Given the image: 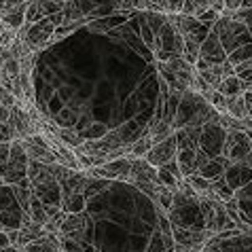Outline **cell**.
I'll return each instance as SVG.
<instances>
[{"label": "cell", "instance_id": "21", "mask_svg": "<svg viewBox=\"0 0 252 252\" xmlns=\"http://www.w3.org/2000/svg\"><path fill=\"white\" fill-rule=\"evenodd\" d=\"M197 74L201 76V81H204L210 89H219V87H220V83H222V79H225V74H222L220 64H212V66H208V68L204 70V72H197Z\"/></svg>", "mask_w": 252, "mask_h": 252}, {"label": "cell", "instance_id": "11", "mask_svg": "<svg viewBox=\"0 0 252 252\" xmlns=\"http://www.w3.org/2000/svg\"><path fill=\"white\" fill-rule=\"evenodd\" d=\"M127 183H149V185H159L157 178V167H153L146 159H129V178Z\"/></svg>", "mask_w": 252, "mask_h": 252}, {"label": "cell", "instance_id": "20", "mask_svg": "<svg viewBox=\"0 0 252 252\" xmlns=\"http://www.w3.org/2000/svg\"><path fill=\"white\" fill-rule=\"evenodd\" d=\"M83 210H85V195L83 193L62 195V212L64 214H79Z\"/></svg>", "mask_w": 252, "mask_h": 252}, {"label": "cell", "instance_id": "13", "mask_svg": "<svg viewBox=\"0 0 252 252\" xmlns=\"http://www.w3.org/2000/svg\"><path fill=\"white\" fill-rule=\"evenodd\" d=\"M32 53L19 58V87H22L24 100L28 104H34V83H32Z\"/></svg>", "mask_w": 252, "mask_h": 252}, {"label": "cell", "instance_id": "40", "mask_svg": "<svg viewBox=\"0 0 252 252\" xmlns=\"http://www.w3.org/2000/svg\"><path fill=\"white\" fill-rule=\"evenodd\" d=\"M9 121V108L0 106V123H6Z\"/></svg>", "mask_w": 252, "mask_h": 252}, {"label": "cell", "instance_id": "39", "mask_svg": "<svg viewBox=\"0 0 252 252\" xmlns=\"http://www.w3.org/2000/svg\"><path fill=\"white\" fill-rule=\"evenodd\" d=\"M244 102H246V108H248V115L252 117V94L248 92V89H246V92H244Z\"/></svg>", "mask_w": 252, "mask_h": 252}, {"label": "cell", "instance_id": "30", "mask_svg": "<svg viewBox=\"0 0 252 252\" xmlns=\"http://www.w3.org/2000/svg\"><path fill=\"white\" fill-rule=\"evenodd\" d=\"M210 9L208 6V0H185V4H183V15H199L201 11H206Z\"/></svg>", "mask_w": 252, "mask_h": 252}, {"label": "cell", "instance_id": "35", "mask_svg": "<svg viewBox=\"0 0 252 252\" xmlns=\"http://www.w3.org/2000/svg\"><path fill=\"white\" fill-rule=\"evenodd\" d=\"M161 4H163V13H183V4L185 0H159Z\"/></svg>", "mask_w": 252, "mask_h": 252}, {"label": "cell", "instance_id": "8", "mask_svg": "<svg viewBox=\"0 0 252 252\" xmlns=\"http://www.w3.org/2000/svg\"><path fill=\"white\" fill-rule=\"evenodd\" d=\"M204 248L214 252H252V235L250 233H237L233 237H212L208 240Z\"/></svg>", "mask_w": 252, "mask_h": 252}, {"label": "cell", "instance_id": "16", "mask_svg": "<svg viewBox=\"0 0 252 252\" xmlns=\"http://www.w3.org/2000/svg\"><path fill=\"white\" fill-rule=\"evenodd\" d=\"M30 2H19L17 6H11V9H6L2 15H0V22H2L6 28H11V30H22L26 26V9Z\"/></svg>", "mask_w": 252, "mask_h": 252}, {"label": "cell", "instance_id": "45", "mask_svg": "<svg viewBox=\"0 0 252 252\" xmlns=\"http://www.w3.org/2000/svg\"><path fill=\"white\" fill-rule=\"evenodd\" d=\"M204 252H214V250H208V248H204Z\"/></svg>", "mask_w": 252, "mask_h": 252}, {"label": "cell", "instance_id": "44", "mask_svg": "<svg viewBox=\"0 0 252 252\" xmlns=\"http://www.w3.org/2000/svg\"><path fill=\"white\" fill-rule=\"evenodd\" d=\"M248 92H250V94H252V83H250V87H248Z\"/></svg>", "mask_w": 252, "mask_h": 252}, {"label": "cell", "instance_id": "1", "mask_svg": "<svg viewBox=\"0 0 252 252\" xmlns=\"http://www.w3.org/2000/svg\"><path fill=\"white\" fill-rule=\"evenodd\" d=\"M28 153L22 140H13L9 149V159L0 165V178L4 185H19L28 178Z\"/></svg>", "mask_w": 252, "mask_h": 252}, {"label": "cell", "instance_id": "22", "mask_svg": "<svg viewBox=\"0 0 252 252\" xmlns=\"http://www.w3.org/2000/svg\"><path fill=\"white\" fill-rule=\"evenodd\" d=\"M149 134H151V129L144 131V134L140 136L134 144H129V157H127V159H144V157H146V153H149L151 146H153Z\"/></svg>", "mask_w": 252, "mask_h": 252}, {"label": "cell", "instance_id": "24", "mask_svg": "<svg viewBox=\"0 0 252 252\" xmlns=\"http://www.w3.org/2000/svg\"><path fill=\"white\" fill-rule=\"evenodd\" d=\"M227 115L233 117V119H246V117H250L248 108H246V102H244V95L227 97Z\"/></svg>", "mask_w": 252, "mask_h": 252}, {"label": "cell", "instance_id": "46", "mask_svg": "<svg viewBox=\"0 0 252 252\" xmlns=\"http://www.w3.org/2000/svg\"><path fill=\"white\" fill-rule=\"evenodd\" d=\"M2 185H4V183H2V178H0V187H2Z\"/></svg>", "mask_w": 252, "mask_h": 252}, {"label": "cell", "instance_id": "12", "mask_svg": "<svg viewBox=\"0 0 252 252\" xmlns=\"http://www.w3.org/2000/svg\"><path fill=\"white\" fill-rule=\"evenodd\" d=\"M199 58L208 60L210 64H222V62H227V53H225V49H222V45H220V38L216 36L212 30H210L206 40L201 43Z\"/></svg>", "mask_w": 252, "mask_h": 252}, {"label": "cell", "instance_id": "2", "mask_svg": "<svg viewBox=\"0 0 252 252\" xmlns=\"http://www.w3.org/2000/svg\"><path fill=\"white\" fill-rule=\"evenodd\" d=\"M55 28L58 26L53 24V19L45 17V19H40V22L32 24V26L26 24L17 34L24 38V43H26V47L30 49V51H36V49L47 47L49 43H51V36L55 32Z\"/></svg>", "mask_w": 252, "mask_h": 252}, {"label": "cell", "instance_id": "6", "mask_svg": "<svg viewBox=\"0 0 252 252\" xmlns=\"http://www.w3.org/2000/svg\"><path fill=\"white\" fill-rule=\"evenodd\" d=\"M87 178H102V180H127L129 178V159L121 157L115 161H108L104 165L89 167L85 172Z\"/></svg>", "mask_w": 252, "mask_h": 252}, {"label": "cell", "instance_id": "38", "mask_svg": "<svg viewBox=\"0 0 252 252\" xmlns=\"http://www.w3.org/2000/svg\"><path fill=\"white\" fill-rule=\"evenodd\" d=\"M161 167H163V170H167V172H170L174 178L183 180V172H180V167H178V161H176V159H172L170 163H165V165H161Z\"/></svg>", "mask_w": 252, "mask_h": 252}, {"label": "cell", "instance_id": "18", "mask_svg": "<svg viewBox=\"0 0 252 252\" xmlns=\"http://www.w3.org/2000/svg\"><path fill=\"white\" fill-rule=\"evenodd\" d=\"M19 252H62L60 248V240L51 233H47L38 240H34L30 244H26L24 248H19Z\"/></svg>", "mask_w": 252, "mask_h": 252}, {"label": "cell", "instance_id": "34", "mask_svg": "<svg viewBox=\"0 0 252 252\" xmlns=\"http://www.w3.org/2000/svg\"><path fill=\"white\" fill-rule=\"evenodd\" d=\"M0 106H4V108H13V106H17V100H15V95H13L9 89H4L2 85H0Z\"/></svg>", "mask_w": 252, "mask_h": 252}, {"label": "cell", "instance_id": "3", "mask_svg": "<svg viewBox=\"0 0 252 252\" xmlns=\"http://www.w3.org/2000/svg\"><path fill=\"white\" fill-rule=\"evenodd\" d=\"M227 129H222L219 123H206L201 127L199 136V153H204L208 159H219L222 157V149H225Z\"/></svg>", "mask_w": 252, "mask_h": 252}, {"label": "cell", "instance_id": "23", "mask_svg": "<svg viewBox=\"0 0 252 252\" xmlns=\"http://www.w3.org/2000/svg\"><path fill=\"white\" fill-rule=\"evenodd\" d=\"M55 136H58L60 142H64L68 149H79V146L85 142V140H83V136L76 134L72 127H58V134H55Z\"/></svg>", "mask_w": 252, "mask_h": 252}, {"label": "cell", "instance_id": "10", "mask_svg": "<svg viewBox=\"0 0 252 252\" xmlns=\"http://www.w3.org/2000/svg\"><path fill=\"white\" fill-rule=\"evenodd\" d=\"M176 153H178V142H176V134H172L167 140L159 144H153L151 151L146 153V161L153 165V167H161L165 163H170L172 159H176Z\"/></svg>", "mask_w": 252, "mask_h": 252}, {"label": "cell", "instance_id": "47", "mask_svg": "<svg viewBox=\"0 0 252 252\" xmlns=\"http://www.w3.org/2000/svg\"><path fill=\"white\" fill-rule=\"evenodd\" d=\"M13 252H17V250H13Z\"/></svg>", "mask_w": 252, "mask_h": 252}, {"label": "cell", "instance_id": "43", "mask_svg": "<svg viewBox=\"0 0 252 252\" xmlns=\"http://www.w3.org/2000/svg\"><path fill=\"white\" fill-rule=\"evenodd\" d=\"M0 231H4V227H2V222H0ZM4 233H6V231H4Z\"/></svg>", "mask_w": 252, "mask_h": 252}, {"label": "cell", "instance_id": "42", "mask_svg": "<svg viewBox=\"0 0 252 252\" xmlns=\"http://www.w3.org/2000/svg\"><path fill=\"white\" fill-rule=\"evenodd\" d=\"M2 30H4V24H2V22H0V32H2Z\"/></svg>", "mask_w": 252, "mask_h": 252}, {"label": "cell", "instance_id": "29", "mask_svg": "<svg viewBox=\"0 0 252 252\" xmlns=\"http://www.w3.org/2000/svg\"><path fill=\"white\" fill-rule=\"evenodd\" d=\"M227 60H229L233 66L242 64V62H250V60H252V45H244V47H240V49H235L233 53L227 55Z\"/></svg>", "mask_w": 252, "mask_h": 252}, {"label": "cell", "instance_id": "25", "mask_svg": "<svg viewBox=\"0 0 252 252\" xmlns=\"http://www.w3.org/2000/svg\"><path fill=\"white\" fill-rule=\"evenodd\" d=\"M28 214H30V219H32V222H36V225H40V227H45L49 220V216H47V210H45V206L40 204V201L34 197L32 195V199H30V210H28Z\"/></svg>", "mask_w": 252, "mask_h": 252}, {"label": "cell", "instance_id": "26", "mask_svg": "<svg viewBox=\"0 0 252 252\" xmlns=\"http://www.w3.org/2000/svg\"><path fill=\"white\" fill-rule=\"evenodd\" d=\"M212 195L219 201H222V204H225V201H229V199H233L235 197V191L233 189H231L227 183H225V178H216V180H212Z\"/></svg>", "mask_w": 252, "mask_h": 252}, {"label": "cell", "instance_id": "32", "mask_svg": "<svg viewBox=\"0 0 252 252\" xmlns=\"http://www.w3.org/2000/svg\"><path fill=\"white\" fill-rule=\"evenodd\" d=\"M235 68V76H240V79L244 83H252V66H250V62H242V64H237L233 66Z\"/></svg>", "mask_w": 252, "mask_h": 252}, {"label": "cell", "instance_id": "33", "mask_svg": "<svg viewBox=\"0 0 252 252\" xmlns=\"http://www.w3.org/2000/svg\"><path fill=\"white\" fill-rule=\"evenodd\" d=\"M15 38H17V30H11V28L4 26V30L0 32V47H2V49H9Z\"/></svg>", "mask_w": 252, "mask_h": 252}, {"label": "cell", "instance_id": "5", "mask_svg": "<svg viewBox=\"0 0 252 252\" xmlns=\"http://www.w3.org/2000/svg\"><path fill=\"white\" fill-rule=\"evenodd\" d=\"M30 187H32V195L45 208H62V187L55 176L38 180V183H34Z\"/></svg>", "mask_w": 252, "mask_h": 252}, {"label": "cell", "instance_id": "41", "mask_svg": "<svg viewBox=\"0 0 252 252\" xmlns=\"http://www.w3.org/2000/svg\"><path fill=\"white\" fill-rule=\"evenodd\" d=\"M144 2H146V4H149V2H159V0H144Z\"/></svg>", "mask_w": 252, "mask_h": 252}, {"label": "cell", "instance_id": "7", "mask_svg": "<svg viewBox=\"0 0 252 252\" xmlns=\"http://www.w3.org/2000/svg\"><path fill=\"white\" fill-rule=\"evenodd\" d=\"M87 227H89L87 214H83V212H79V214H66L64 219H62L60 227H58V235L83 244V242H85Z\"/></svg>", "mask_w": 252, "mask_h": 252}, {"label": "cell", "instance_id": "17", "mask_svg": "<svg viewBox=\"0 0 252 252\" xmlns=\"http://www.w3.org/2000/svg\"><path fill=\"white\" fill-rule=\"evenodd\" d=\"M172 123H174V117H161L157 119V121H153L149 125V129H151V142L153 144H159V142H163V140H167L172 134H174V127H172Z\"/></svg>", "mask_w": 252, "mask_h": 252}, {"label": "cell", "instance_id": "15", "mask_svg": "<svg viewBox=\"0 0 252 252\" xmlns=\"http://www.w3.org/2000/svg\"><path fill=\"white\" fill-rule=\"evenodd\" d=\"M22 142H24V149H26V153H28V159L38 161V163H45V165H55V163H60L58 155H55L51 149H47V146H40V144H36V142H32L30 138L22 140Z\"/></svg>", "mask_w": 252, "mask_h": 252}, {"label": "cell", "instance_id": "4", "mask_svg": "<svg viewBox=\"0 0 252 252\" xmlns=\"http://www.w3.org/2000/svg\"><path fill=\"white\" fill-rule=\"evenodd\" d=\"M252 151V142L246 131H227L225 149H222V159L227 163H242Z\"/></svg>", "mask_w": 252, "mask_h": 252}, {"label": "cell", "instance_id": "19", "mask_svg": "<svg viewBox=\"0 0 252 252\" xmlns=\"http://www.w3.org/2000/svg\"><path fill=\"white\" fill-rule=\"evenodd\" d=\"M248 87L250 85H248V83H244L240 76L231 74V76H225V79H222L219 92L225 97H237V95H244V92H246Z\"/></svg>", "mask_w": 252, "mask_h": 252}, {"label": "cell", "instance_id": "37", "mask_svg": "<svg viewBox=\"0 0 252 252\" xmlns=\"http://www.w3.org/2000/svg\"><path fill=\"white\" fill-rule=\"evenodd\" d=\"M15 136H13V129L9 123H0V142H13Z\"/></svg>", "mask_w": 252, "mask_h": 252}, {"label": "cell", "instance_id": "36", "mask_svg": "<svg viewBox=\"0 0 252 252\" xmlns=\"http://www.w3.org/2000/svg\"><path fill=\"white\" fill-rule=\"evenodd\" d=\"M220 15L216 11H212V9H206V11H201L199 15H195V19H197V22H201V24H206V26H212L216 19H219Z\"/></svg>", "mask_w": 252, "mask_h": 252}, {"label": "cell", "instance_id": "9", "mask_svg": "<svg viewBox=\"0 0 252 252\" xmlns=\"http://www.w3.org/2000/svg\"><path fill=\"white\" fill-rule=\"evenodd\" d=\"M6 123L11 125L15 140H28V138H32L34 134H38L36 123H34L30 119V115H28L24 108H19V106L9 108V121Z\"/></svg>", "mask_w": 252, "mask_h": 252}, {"label": "cell", "instance_id": "14", "mask_svg": "<svg viewBox=\"0 0 252 252\" xmlns=\"http://www.w3.org/2000/svg\"><path fill=\"white\" fill-rule=\"evenodd\" d=\"M252 180V170L246 163H229L225 170V183L233 189H242L246 187Z\"/></svg>", "mask_w": 252, "mask_h": 252}, {"label": "cell", "instance_id": "28", "mask_svg": "<svg viewBox=\"0 0 252 252\" xmlns=\"http://www.w3.org/2000/svg\"><path fill=\"white\" fill-rule=\"evenodd\" d=\"M199 49H201V45L197 43V40L185 38V51H183V58H185L187 64L195 66V62L199 60Z\"/></svg>", "mask_w": 252, "mask_h": 252}, {"label": "cell", "instance_id": "27", "mask_svg": "<svg viewBox=\"0 0 252 252\" xmlns=\"http://www.w3.org/2000/svg\"><path fill=\"white\" fill-rule=\"evenodd\" d=\"M142 15H144V24L149 26V30L153 34H157L161 28L167 24V15H165V13H149V11H146V13H142Z\"/></svg>", "mask_w": 252, "mask_h": 252}, {"label": "cell", "instance_id": "31", "mask_svg": "<svg viewBox=\"0 0 252 252\" xmlns=\"http://www.w3.org/2000/svg\"><path fill=\"white\" fill-rule=\"evenodd\" d=\"M157 178H159V185H163V187H167V189H172V191H174V189L178 187V183H180L178 178H174L170 172L163 170V167H157Z\"/></svg>", "mask_w": 252, "mask_h": 252}]
</instances>
